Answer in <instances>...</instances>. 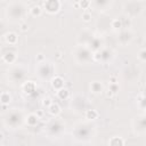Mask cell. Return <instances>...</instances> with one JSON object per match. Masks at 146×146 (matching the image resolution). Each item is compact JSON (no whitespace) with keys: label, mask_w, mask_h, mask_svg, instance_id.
Segmentation results:
<instances>
[{"label":"cell","mask_w":146,"mask_h":146,"mask_svg":"<svg viewBox=\"0 0 146 146\" xmlns=\"http://www.w3.org/2000/svg\"><path fill=\"white\" fill-rule=\"evenodd\" d=\"M47 111H48V113H49L52 117H55V116H59V114H60V106H59L57 103L52 102V104L47 108Z\"/></svg>","instance_id":"d4e9b609"},{"label":"cell","mask_w":146,"mask_h":146,"mask_svg":"<svg viewBox=\"0 0 146 146\" xmlns=\"http://www.w3.org/2000/svg\"><path fill=\"white\" fill-rule=\"evenodd\" d=\"M110 82H117V79H116V75H112L110 78Z\"/></svg>","instance_id":"ab89813d"},{"label":"cell","mask_w":146,"mask_h":146,"mask_svg":"<svg viewBox=\"0 0 146 146\" xmlns=\"http://www.w3.org/2000/svg\"><path fill=\"white\" fill-rule=\"evenodd\" d=\"M139 74H140V71L137 66H129V67H125L123 71V78L124 80H128V81H133L138 79Z\"/></svg>","instance_id":"2e32d148"},{"label":"cell","mask_w":146,"mask_h":146,"mask_svg":"<svg viewBox=\"0 0 146 146\" xmlns=\"http://www.w3.org/2000/svg\"><path fill=\"white\" fill-rule=\"evenodd\" d=\"M124 144H125V140L122 137H117V136H114L108 140V145H112V146H121Z\"/></svg>","instance_id":"f1b7e54d"},{"label":"cell","mask_w":146,"mask_h":146,"mask_svg":"<svg viewBox=\"0 0 146 146\" xmlns=\"http://www.w3.org/2000/svg\"><path fill=\"white\" fill-rule=\"evenodd\" d=\"M137 104H138V107H139V108L146 110V96L141 94V95L137 98Z\"/></svg>","instance_id":"4dcf8cb0"},{"label":"cell","mask_w":146,"mask_h":146,"mask_svg":"<svg viewBox=\"0 0 146 146\" xmlns=\"http://www.w3.org/2000/svg\"><path fill=\"white\" fill-rule=\"evenodd\" d=\"M2 124L7 129H19L26 124V114L22 108H11L2 114Z\"/></svg>","instance_id":"7a4b0ae2"},{"label":"cell","mask_w":146,"mask_h":146,"mask_svg":"<svg viewBox=\"0 0 146 146\" xmlns=\"http://www.w3.org/2000/svg\"><path fill=\"white\" fill-rule=\"evenodd\" d=\"M2 1H3V0H2Z\"/></svg>","instance_id":"f6af8a7d"},{"label":"cell","mask_w":146,"mask_h":146,"mask_svg":"<svg viewBox=\"0 0 146 146\" xmlns=\"http://www.w3.org/2000/svg\"><path fill=\"white\" fill-rule=\"evenodd\" d=\"M49 82H50L51 88H52L55 91H58V90H60L62 88L65 87V81H64V79H63L60 75H57V74H56Z\"/></svg>","instance_id":"ffe728a7"},{"label":"cell","mask_w":146,"mask_h":146,"mask_svg":"<svg viewBox=\"0 0 146 146\" xmlns=\"http://www.w3.org/2000/svg\"><path fill=\"white\" fill-rule=\"evenodd\" d=\"M19 29H21L22 32H26L29 30V24L26 22H21L19 23Z\"/></svg>","instance_id":"74e56055"},{"label":"cell","mask_w":146,"mask_h":146,"mask_svg":"<svg viewBox=\"0 0 146 146\" xmlns=\"http://www.w3.org/2000/svg\"><path fill=\"white\" fill-rule=\"evenodd\" d=\"M94 36H95L94 32H91L89 29H83L79 32V34L76 36V43L82 44V46H88Z\"/></svg>","instance_id":"5bb4252c"},{"label":"cell","mask_w":146,"mask_h":146,"mask_svg":"<svg viewBox=\"0 0 146 146\" xmlns=\"http://www.w3.org/2000/svg\"><path fill=\"white\" fill-rule=\"evenodd\" d=\"M88 47L95 52V51H98L99 49H102L104 47V41H103V38L99 36V35H96L92 38V40L90 41V43L88 44Z\"/></svg>","instance_id":"d6986e66"},{"label":"cell","mask_w":146,"mask_h":146,"mask_svg":"<svg viewBox=\"0 0 146 146\" xmlns=\"http://www.w3.org/2000/svg\"><path fill=\"white\" fill-rule=\"evenodd\" d=\"M35 74L40 80L43 81H50L55 75H56V70L55 65L51 62L43 60L40 63H36L35 65Z\"/></svg>","instance_id":"52a82bcc"},{"label":"cell","mask_w":146,"mask_h":146,"mask_svg":"<svg viewBox=\"0 0 146 146\" xmlns=\"http://www.w3.org/2000/svg\"><path fill=\"white\" fill-rule=\"evenodd\" d=\"M3 38H5V41L8 46H16L18 42V34L16 32H13V31L7 32L3 35Z\"/></svg>","instance_id":"44dd1931"},{"label":"cell","mask_w":146,"mask_h":146,"mask_svg":"<svg viewBox=\"0 0 146 146\" xmlns=\"http://www.w3.org/2000/svg\"><path fill=\"white\" fill-rule=\"evenodd\" d=\"M21 88H22V91L27 96H33L36 91V84L34 81H31V80H26L25 82H23L21 84Z\"/></svg>","instance_id":"ac0fdd59"},{"label":"cell","mask_w":146,"mask_h":146,"mask_svg":"<svg viewBox=\"0 0 146 146\" xmlns=\"http://www.w3.org/2000/svg\"><path fill=\"white\" fill-rule=\"evenodd\" d=\"M56 58H57V59H60V58H62V52H57V54H56Z\"/></svg>","instance_id":"b9f144b4"},{"label":"cell","mask_w":146,"mask_h":146,"mask_svg":"<svg viewBox=\"0 0 146 146\" xmlns=\"http://www.w3.org/2000/svg\"><path fill=\"white\" fill-rule=\"evenodd\" d=\"M111 29L114 31V32H119L123 29V25H122V21L121 18H113L111 21Z\"/></svg>","instance_id":"83f0119b"},{"label":"cell","mask_w":146,"mask_h":146,"mask_svg":"<svg viewBox=\"0 0 146 146\" xmlns=\"http://www.w3.org/2000/svg\"><path fill=\"white\" fill-rule=\"evenodd\" d=\"M39 120H40V117L36 115V113H30L26 115V125L31 127V128L36 127Z\"/></svg>","instance_id":"603a6c76"},{"label":"cell","mask_w":146,"mask_h":146,"mask_svg":"<svg viewBox=\"0 0 146 146\" xmlns=\"http://www.w3.org/2000/svg\"><path fill=\"white\" fill-rule=\"evenodd\" d=\"M35 60H36V63H40V62L46 60V58H44V56H43L42 54H38L36 57H35Z\"/></svg>","instance_id":"f35d334b"},{"label":"cell","mask_w":146,"mask_h":146,"mask_svg":"<svg viewBox=\"0 0 146 146\" xmlns=\"http://www.w3.org/2000/svg\"><path fill=\"white\" fill-rule=\"evenodd\" d=\"M56 97L58 98V99H60V100H67V99H70L71 98V92H70V90L67 89V88H62L60 90H58V91H56Z\"/></svg>","instance_id":"cb8c5ba5"},{"label":"cell","mask_w":146,"mask_h":146,"mask_svg":"<svg viewBox=\"0 0 146 146\" xmlns=\"http://www.w3.org/2000/svg\"><path fill=\"white\" fill-rule=\"evenodd\" d=\"M138 59L141 62H146V48H143L138 51Z\"/></svg>","instance_id":"d590c367"},{"label":"cell","mask_w":146,"mask_h":146,"mask_svg":"<svg viewBox=\"0 0 146 146\" xmlns=\"http://www.w3.org/2000/svg\"><path fill=\"white\" fill-rule=\"evenodd\" d=\"M27 74H29L27 67L18 63L9 65V67L6 71V76L8 81H10L13 84H22L23 82H25Z\"/></svg>","instance_id":"277c9868"},{"label":"cell","mask_w":146,"mask_h":146,"mask_svg":"<svg viewBox=\"0 0 146 146\" xmlns=\"http://www.w3.org/2000/svg\"><path fill=\"white\" fill-rule=\"evenodd\" d=\"M131 19L130 17H127L123 15V18H121L122 21V25H123V29H130L131 27Z\"/></svg>","instance_id":"d6a6232c"},{"label":"cell","mask_w":146,"mask_h":146,"mask_svg":"<svg viewBox=\"0 0 146 146\" xmlns=\"http://www.w3.org/2000/svg\"><path fill=\"white\" fill-rule=\"evenodd\" d=\"M36 115L40 117V119H42V115H43V112L42 111H36Z\"/></svg>","instance_id":"60d3db41"},{"label":"cell","mask_w":146,"mask_h":146,"mask_svg":"<svg viewBox=\"0 0 146 146\" xmlns=\"http://www.w3.org/2000/svg\"><path fill=\"white\" fill-rule=\"evenodd\" d=\"M62 8V0H44L43 1V9L49 15L57 14Z\"/></svg>","instance_id":"4fadbf2b"},{"label":"cell","mask_w":146,"mask_h":146,"mask_svg":"<svg viewBox=\"0 0 146 146\" xmlns=\"http://www.w3.org/2000/svg\"><path fill=\"white\" fill-rule=\"evenodd\" d=\"M133 40V32L130 29H122L121 31L117 32V42L120 46L125 47L128 44H130Z\"/></svg>","instance_id":"8fae6325"},{"label":"cell","mask_w":146,"mask_h":146,"mask_svg":"<svg viewBox=\"0 0 146 146\" xmlns=\"http://www.w3.org/2000/svg\"><path fill=\"white\" fill-rule=\"evenodd\" d=\"M89 89L94 95H100L104 91V86L100 81H92L89 84Z\"/></svg>","instance_id":"7402d4cb"},{"label":"cell","mask_w":146,"mask_h":146,"mask_svg":"<svg viewBox=\"0 0 146 146\" xmlns=\"http://www.w3.org/2000/svg\"><path fill=\"white\" fill-rule=\"evenodd\" d=\"M42 10H43V9H42L40 6H33V7L30 8L29 14H30L31 16H33V17H40V16L42 15Z\"/></svg>","instance_id":"f546056e"},{"label":"cell","mask_w":146,"mask_h":146,"mask_svg":"<svg viewBox=\"0 0 146 146\" xmlns=\"http://www.w3.org/2000/svg\"><path fill=\"white\" fill-rule=\"evenodd\" d=\"M114 58V51L111 48L103 47L98 51L94 52V62L102 63V64H108Z\"/></svg>","instance_id":"30bf717a"},{"label":"cell","mask_w":146,"mask_h":146,"mask_svg":"<svg viewBox=\"0 0 146 146\" xmlns=\"http://www.w3.org/2000/svg\"><path fill=\"white\" fill-rule=\"evenodd\" d=\"M90 1L92 8L97 9L98 11H106L108 8H111L114 0H90Z\"/></svg>","instance_id":"e0dca14e"},{"label":"cell","mask_w":146,"mask_h":146,"mask_svg":"<svg viewBox=\"0 0 146 146\" xmlns=\"http://www.w3.org/2000/svg\"><path fill=\"white\" fill-rule=\"evenodd\" d=\"M108 90H110L111 92H113L114 95L117 94V91L120 90L119 83H117V82H110V83H108Z\"/></svg>","instance_id":"1f68e13d"},{"label":"cell","mask_w":146,"mask_h":146,"mask_svg":"<svg viewBox=\"0 0 146 146\" xmlns=\"http://www.w3.org/2000/svg\"><path fill=\"white\" fill-rule=\"evenodd\" d=\"M65 122L59 116H55L54 119L49 120L46 124V133L50 138H59L65 131Z\"/></svg>","instance_id":"8992f818"},{"label":"cell","mask_w":146,"mask_h":146,"mask_svg":"<svg viewBox=\"0 0 146 146\" xmlns=\"http://www.w3.org/2000/svg\"><path fill=\"white\" fill-rule=\"evenodd\" d=\"M17 58H18V54L15 49L13 48H7L2 50L1 54V60L8 65H13L15 63H17Z\"/></svg>","instance_id":"7c38bea8"},{"label":"cell","mask_w":146,"mask_h":146,"mask_svg":"<svg viewBox=\"0 0 146 146\" xmlns=\"http://www.w3.org/2000/svg\"><path fill=\"white\" fill-rule=\"evenodd\" d=\"M98 116H99V113H98V111H96L95 108H88V110L84 112V117H86V120L94 121V120L98 119Z\"/></svg>","instance_id":"484cf974"},{"label":"cell","mask_w":146,"mask_h":146,"mask_svg":"<svg viewBox=\"0 0 146 146\" xmlns=\"http://www.w3.org/2000/svg\"><path fill=\"white\" fill-rule=\"evenodd\" d=\"M96 135V125L92 121H84L76 123L72 129V138L80 144L89 143Z\"/></svg>","instance_id":"6da1fadb"},{"label":"cell","mask_w":146,"mask_h":146,"mask_svg":"<svg viewBox=\"0 0 146 146\" xmlns=\"http://www.w3.org/2000/svg\"><path fill=\"white\" fill-rule=\"evenodd\" d=\"M133 130L138 135L146 133V114H141L133 120Z\"/></svg>","instance_id":"9a60e30c"},{"label":"cell","mask_w":146,"mask_h":146,"mask_svg":"<svg viewBox=\"0 0 146 146\" xmlns=\"http://www.w3.org/2000/svg\"><path fill=\"white\" fill-rule=\"evenodd\" d=\"M79 3H80V7L82 9H84V10L91 8V1L90 0H80Z\"/></svg>","instance_id":"836d02e7"},{"label":"cell","mask_w":146,"mask_h":146,"mask_svg":"<svg viewBox=\"0 0 146 146\" xmlns=\"http://www.w3.org/2000/svg\"><path fill=\"white\" fill-rule=\"evenodd\" d=\"M70 107L74 113L81 114L89 108L88 107V99L82 95H75L74 97H71L70 100Z\"/></svg>","instance_id":"9c48e42d"},{"label":"cell","mask_w":146,"mask_h":146,"mask_svg":"<svg viewBox=\"0 0 146 146\" xmlns=\"http://www.w3.org/2000/svg\"><path fill=\"white\" fill-rule=\"evenodd\" d=\"M81 18H82V21L86 22V23L90 22V21H91V13L88 11V10H84V11L81 14Z\"/></svg>","instance_id":"e575fe53"},{"label":"cell","mask_w":146,"mask_h":146,"mask_svg":"<svg viewBox=\"0 0 146 146\" xmlns=\"http://www.w3.org/2000/svg\"><path fill=\"white\" fill-rule=\"evenodd\" d=\"M143 11H144V3L140 0H128L122 6L123 15L130 18L140 16Z\"/></svg>","instance_id":"ba28073f"},{"label":"cell","mask_w":146,"mask_h":146,"mask_svg":"<svg viewBox=\"0 0 146 146\" xmlns=\"http://www.w3.org/2000/svg\"><path fill=\"white\" fill-rule=\"evenodd\" d=\"M51 104H52V99H51L50 97H44V98L42 99V106H43V107L48 108Z\"/></svg>","instance_id":"8d00e7d4"},{"label":"cell","mask_w":146,"mask_h":146,"mask_svg":"<svg viewBox=\"0 0 146 146\" xmlns=\"http://www.w3.org/2000/svg\"><path fill=\"white\" fill-rule=\"evenodd\" d=\"M29 10L30 9H27L26 3H24V2H21V1L11 2L6 7L5 16L9 22L17 23V22H21L23 18H25Z\"/></svg>","instance_id":"3957f363"},{"label":"cell","mask_w":146,"mask_h":146,"mask_svg":"<svg viewBox=\"0 0 146 146\" xmlns=\"http://www.w3.org/2000/svg\"><path fill=\"white\" fill-rule=\"evenodd\" d=\"M11 100H13V97L8 91H1V94H0V103H1V105H9L11 103Z\"/></svg>","instance_id":"4316f807"},{"label":"cell","mask_w":146,"mask_h":146,"mask_svg":"<svg viewBox=\"0 0 146 146\" xmlns=\"http://www.w3.org/2000/svg\"><path fill=\"white\" fill-rule=\"evenodd\" d=\"M72 1H73V2H75V1H80V0H72Z\"/></svg>","instance_id":"ee69618b"},{"label":"cell","mask_w":146,"mask_h":146,"mask_svg":"<svg viewBox=\"0 0 146 146\" xmlns=\"http://www.w3.org/2000/svg\"><path fill=\"white\" fill-rule=\"evenodd\" d=\"M143 95H145V96H146V86H145V89H144V92H143Z\"/></svg>","instance_id":"7bdbcfd3"},{"label":"cell","mask_w":146,"mask_h":146,"mask_svg":"<svg viewBox=\"0 0 146 146\" xmlns=\"http://www.w3.org/2000/svg\"><path fill=\"white\" fill-rule=\"evenodd\" d=\"M72 57L76 64L89 65L94 63V51L88 46L76 44L72 49Z\"/></svg>","instance_id":"5b68a950"}]
</instances>
